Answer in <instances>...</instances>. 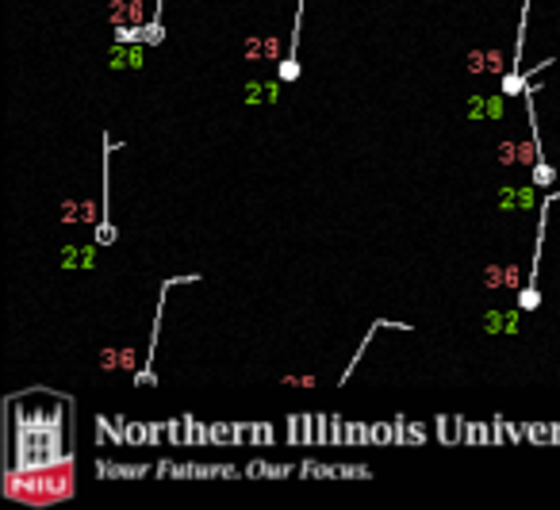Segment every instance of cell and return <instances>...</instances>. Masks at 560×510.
I'll use <instances>...</instances> for the list:
<instances>
[{
  "label": "cell",
  "instance_id": "cell-4",
  "mask_svg": "<svg viewBox=\"0 0 560 510\" xmlns=\"http://www.w3.org/2000/svg\"><path fill=\"white\" fill-rule=\"evenodd\" d=\"M304 8H307V0H299L296 24H292V46H288V54H284V62H280V69H277V77L284 85H292L299 77V27H304Z\"/></svg>",
  "mask_w": 560,
  "mask_h": 510
},
{
  "label": "cell",
  "instance_id": "cell-2",
  "mask_svg": "<svg viewBox=\"0 0 560 510\" xmlns=\"http://www.w3.org/2000/svg\"><path fill=\"white\" fill-rule=\"evenodd\" d=\"M560 192H545L541 200V215H537V246H534V265H530V280L526 288L518 292V311H534L537 304H541V292H537V265H541V246H545V222H549V207L552 200H557Z\"/></svg>",
  "mask_w": 560,
  "mask_h": 510
},
{
  "label": "cell",
  "instance_id": "cell-1",
  "mask_svg": "<svg viewBox=\"0 0 560 510\" xmlns=\"http://www.w3.org/2000/svg\"><path fill=\"white\" fill-rule=\"evenodd\" d=\"M69 399H58L50 407H16L8 399V472H39L50 464L73 461L69 452Z\"/></svg>",
  "mask_w": 560,
  "mask_h": 510
},
{
  "label": "cell",
  "instance_id": "cell-3",
  "mask_svg": "<svg viewBox=\"0 0 560 510\" xmlns=\"http://www.w3.org/2000/svg\"><path fill=\"white\" fill-rule=\"evenodd\" d=\"M526 19H530V0H522L518 42H514V62H511V69H507V77H502V85H499V92H502L507 100H511V96H522V92H526V85H530V77L522 73V46H526Z\"/></svg>",
  "mask_w": 560,
  "mask_h": 510
}]
</instances>
